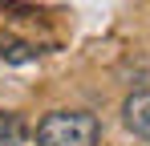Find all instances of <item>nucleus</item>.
<instances>
[{"label":"nucleus","instance_id":"3","mask_svg":"<svg viewBox=\"0 0 150 146\" xmlns=\"http://www.w3.org/2000/svg\"><path fill=\"white\" fill-rule=\"evenodd\" d=\"M0 146H28V130L21 114H0Z\"/></svg>","mask_w":150,"mask_h":146},{"label":"nucleus","instance_id":"2","mask_svg":"<svg viewBox=\"0 0 150 146\" xmlns=\"http://www.w3.org/2000/svg\"><path fill=\"white\" fill-rule=\"evenodd\" d=\"M122 118H126V126H130L138 138H146V142H150V89H138V94L126 97Z\"/></svg>","mask_w":150,"mask_h":146},{"label":"nucleus","instance_id":"1","mask_svg":"<svg viewBox=\"0 0 150 146\" xmlns=\"http://www.w3.org/2000/svg\"><path fill=\"white\" fill-rule=\"evenodd\" d=\"M37 146H98L101 142V122L89 110H53L37 122Z\"/></svg>","mask_w":150,"mask_h":146}]
</instances>
